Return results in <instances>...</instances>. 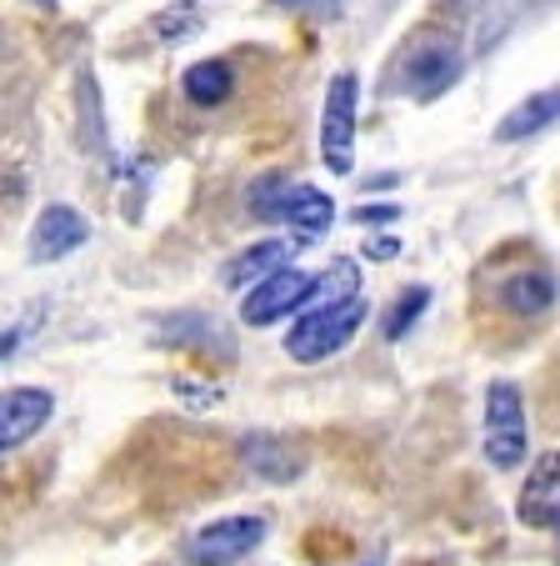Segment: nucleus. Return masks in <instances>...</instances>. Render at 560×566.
<instances>
[{"mask_svg": "<svg viewBox=\"0 0 560 566\" xmlns=\"http://www.w3.org/2000/svg\"><path fill=\"white\" fill-rule=\"evenodd\" d=\"M360 321H366V301H360V296L356 301H340V306L306 311V316L290 326V336H286L290 361L316 366V361H326V356H336L340 346L360 332Z\"/></svg>", "mask_w": 560, "mask_h": 566, "instance_id": "nucleus-1", "label": "nucleus"}, {"mask_svg": "<svg viewBox=\"0 0 560 566\" xmlns=\"http://www.w3.org/2000/svg\"><path fill=\"white\" fill-rule=\"evenodd\" d=\"M486 461L500 471L526 461V401L516 381H490L486 391Z\"/></svg>", "mask_w": 560, "mask_h": 566, "instance_id": "nucleus-2", "label": "nucleus"}, {"mask_svg": "<svg viewBox=\"0 0 560 566\" xmlns=\"http://www.w3.org/2000/svg\"><path fill=\"white\" fill-rule=\"evenodd\" d=\"M320 156L336 176H350L356 166V75L340 71L326 91V111H320Z\"/></svg>", "mask_w": 560, "mask_h": 566, "instance_id": "nucleus-3", "label": "nucleus"}, {"mask_svg": "<svg viewBox=\"0 0 560 566\" xmlns=\"http://www.w3.org/2000/svg\"><path fill=\"white\" fill-rule=\"evenodd\" d=\"M265 542V516H221V522L201 526L186 546L191 566H231L241 556H251Z\"/></svg>", "mask_w": 560, "mask_h": 566, "instance_id": "nucleus-4", "label": "nucleus"}, {"mask_svg": "<svg viewBox=\"0 0 560 566\" xmlns=\"http://www.w3.org/2000/svg\"><path fill=\"white\" fill-rule=\"evenodd\" d=\"M316 291H320V276L286 266L281 276L261 281V286L241 301V321L245 326H271V321L290 316V311H306L310 301H316Z\"/></svg>", "mask_w": 560, "mask_h": 566, "instance_id": "nucleus-5", "label": "nucleus"}, {"mask_svg": "<svg viewBox=\"0 0 560 566\" xmlns=\"http://www.w3.org/2000/svg\"><path fill=\"white\" fill-rule=\"evenodd\" d=\"M51 411H55V396L41 391V386H15V391H6V401H0V451L25 447V441L51 421Z\"/></svg>", "mask_w": 560, "mask_h": 566, "instance_id": "nucleus-6", "label": "nucleus"}, {"mask_svg": "<svg viewBox=\"0 0 560 566\" xmlns=\"http://www.w3.org/2000/svg\"><path fill=\"white\" fill-rule=\"evenodd\" d=\"M516 516L526 526H560V451H546L536 457L530 467V481L520 486V502H516Z\"/></svg>", "mask_w": 560, "mask_h": 566, "instance_id": "nucleus-7", "label": "nucleus"}, {"mask_svg": "<svg viewBox=\"0 0 560 566\" xmlns=\"http://www.w3.org/2000/svg\"><path fill=\"white\" fill-rule=\"evenodd\" d=\"M85 235H91V226H85V216L75 211V206H51V211H41V221L31 226V261L71 256L75 247H85Z\"/></svg>", "mask_w": 560, "mask_h": 566, "instance_id": "nucleus-8", "label": "nucleus"}, {"mask_svg": "<svg viewBox=\"0 0 560 566\" xmlns=\"http://www.w3.org/2000/svg\"><path fill=\"white\" fill-rule=\"evenodd\" d=\"M455 75H461V61H455L451 45H421V51L405 61V81L421 101H435L441 91L455 86Z\"/></svg>", "mask_w": 560, "mask_h": 566, "instance_id": "nucleus-9", "label": "nucleus"}, {"mask_svg": "<svg viewBox=\"0 0 560 566\" xmlns=\"http://www.w3.org/2000/svg\"><path fill=\"white\" fill-rule=\"evenodd\" d=\"M286 261H290V247L286 241H261V247H251V251H241V256L225 266V286L231 291H245V286H261V281H271V276H281L286 271Z\"/></svg>", "mask_w": 560, "mask_h": 566, "instance_id": "nucleus-10", "label": "nucleus"}, {"mask_svg": "<svg viewBox=\"0 0 560 566\" xmlns=\"http://www.w3.org/2000/svg\"><path fill=\"white\" fill-rule=\"evenodd\" d=\"M560 116V86H546V91H536V96H526L520 106H510L506 116H500V126H496V140H526V136H536V130H546L550 120Z\"/></svg>", "mask_w": 560, "mask_h": 566, "instance_id": "nucleus-11", "label": "nucleus"}, {"mask_svg": "<svg viewBox=\"0 0 560 566\" xmlns=\"http://www.w3.org/2000/svg\"><path fill=\"white\" fill-rule=\"evenodd\" d=\"M500 306H506L510 316H546V311L556 306V281H550L546 271H516V276H506V286H500Z\"/></svg>", "mask_w": 560, "mask_h": 566, "instance_id": "nucleus-12", "label": "nucleus"}, {"mask_svg": "<svg viewBox=\"0 0 560 566\" xmlns=\"http://www.w3.org/2000/svg\"><path fill=\"white\" fill-rule=\"evenodd\" d=\"M180 91H186L191 106H221L235 91V71L225 61H196L191 71L180 75Z\"/></svg>", "mask_w": 560, "mask_h": 566, "instance_id": "nucleus-13", "label": "nucleus"}, {"mask_svg": "<svg viewBox=\"0 0 560 566\" xmlns=\"http://www.w3.org/2000/svg\"><path fill=\"white\" fill-rule=\"evenodd\" d=\"M286 221L296 226L306 241H316L320 231H330V221H336V206H330L326 191H316V186H296L286 201Z\"/></svg>", "mask_w": 560, "mask_h": 566, "instance_id": "nucleus-14", "label": "nucleus"}, {"mask_svg": "<svg viewBox=\"0 0 560 566\" xmlns=\"http://www.w3.org/2000/svg\"><path fill=\"white\" fill-rule=\"evenodd\" d=\"M290 191H296V181L290 176H281V171H271V176H261V181L251 186V216H261V221H286V201H290Z\"/></svg>", "mask_w": 560, "mask_h": 566, "instance_id": "nucleus-15", "label": "nucleus"}, {"mask_svg": "<svg viewBox=\"0 0 560 566\" xmlns=\"http://www.w3.org/2000/svg\"><path fill=\"white\" fill-rule=\"evenodd\" d=\"M201 21H205V11L196 0H176V6L150 15V35H156V41H186V35L201 31Z\"/></svg>", "mask_w": 560, "mask_h": 566, "instance_id": "nucleus-16", "label": "nucleus"}, {"mask_svg": "<svg viewBox=\"0 0 560 566\" xmlns=\"http://www.w3.org/2000/svg\"><path fill=\"white\" fill-rule=\"evenodd\" d=\"M431 306V291L425 286H411V291H401L395 296V306L385 311V321H381V332H385V342H401L405 332H411L415 321H421V311Z\"/></svg>", "mask_w": 560, "mask_h": 566, "instance_id": "nucleus-17", "label": "nucleus"}, {"mask_svg": "<svg viewBox=\"0 0 560 566\" xmlns=\"http://www.w3.org/2000/svg\"><path fill=\"white\" fill-rule=\"evenodd\" d=\"M245 457H251L271 481H290V476H296V467H300L296 457H281V447H275V441H265V437L251 441V447H245Z\"/></svg>", "mask_w": 560, "mask_h": 566, "instance_id": "nucleus-18", "label": "nucleus"}, {"mask_svg": "<svg viewBox=\"0 0 560 566\" xmlns=\"http://www.w3.org/2000/svg\"><path fill=\"white\" fill-rule=\"evenodd\" d=\"M356 221H360V226H370V221H395V206H360Z\"/></svg>", "mask_w": 560, "mask_h": 566, "instance_id": "nucleus-19", "label": "nucleus"}, {"mask_svg": "<svg viewBox=\"0 0 560 566\" xmlns=\"http://www.w3.org/2000/svg\"><path fill=\"white\" fill-rule=\"evenodd\" d=\"M395 251H401V247H395L391 235H381V241H366V256H370V261H391Z\"/></svg>", "mask_w": 560, "mask_h": 566, "instance_id": "nucleus-20", "label": "nucleus"}, {"mask_svg": "<svg viewBox=\"0 0 560 566\" xmlns=\"http://www.w3.org/2000/svg\"><path fill=\"white\" fill-rule=\"evenodd\" d=\"M556 536H560V526H556Z\"/></svg>", "mask_w": 560, "mask_h": 566, "instance_id": "nucleus-21", "label": "nucleus"}]
</instances>
